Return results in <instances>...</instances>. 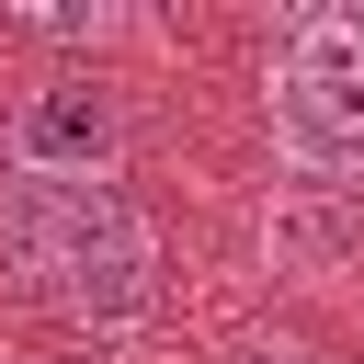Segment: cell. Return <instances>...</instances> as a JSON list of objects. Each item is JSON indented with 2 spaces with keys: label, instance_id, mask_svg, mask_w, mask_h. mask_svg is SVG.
I'll list each match as a JSON object with an SVG mask.
<instances>
[{
  "label": "cell",
  "instance_id": "cell-1",
  "mask_svg": "<svg viewBox=\"0 0 364 364\" xmlns=\"http://www.w3.org/2000/svg\"><path fill=\"white\" fill-rule=\"evenodd\" d=\"M0 262L46 318L91 341L159 318V228L125 171H0Z\"/></svg>",
  "mask_w": 364,
  "mask_h": 364
},
{
  "label": "cell",
  "instance_id": "cell-2",
  "mask_svg": "<svg viewBox=\"0 0 364 364\" xmlns=\"http://www.w3.org/2000/svg\"><path fill=\"white\" fill-rule=\"evenodd\" d=\"M262 114H273V148L296 171L364 182V0H318V11L273 23Z\"/></svg>",
  "mask_w": 364,
  "mask_h": 364
},
{
  "label": "cell",
  "instance_id": "cell-3",
  "mask_svg": "<svg viewBox=\"0 0 364 364\" xmlns=\"http://www.w3.org/2000/svg\"><path fill=\"white\" fill-rule=\"evenodd\" d=\"M0 171H125V102L102 80H34L0 125Z\"/></svg>",
  "mask_w": 364,
  "mask_h": 364
},
{
  "label": "cell",
  "instance_id": "cell-4",
  "mask_svg": "<svg viewBox=\"0 0 364 364\" xmlns=\"http://www.w3.org/2000/svg\"><path fill=\"white\" fill-rule=\"evenodd\" d=\"M228 364H330V353H307V341H284V330H273V341H239Z\"/></svg>",
  "mask_w": 364,
  "mask_h": 364
},
{
  "label": "cell",
  "instance_id": "cell-5",
  "mask_svg": "<svg viewBox=\"0 0 364 364\" xmlns=\"http://www.w3.org/2000/svg\"><path fill=\"white\" fill-rule=\"evenodd\" d=\"M11 364H57V353H11Z\"/></svg>",
  "mask_w": 364,
  "mask_h": 364
}]
</instances>
